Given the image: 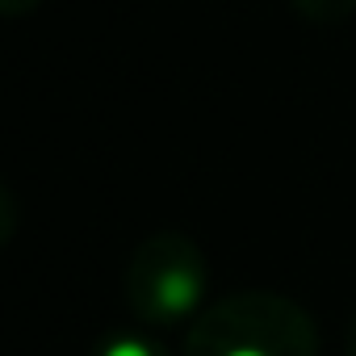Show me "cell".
Here are the masks:
<instances>
[{
	"instance_id": "6da1fadb",
	"label": "cell",
	"mask_w": 356,
	"mask_h": 356,
	"mask_svg": "<svg viewBox=\"0 0 356 356\" xmlns=\"http://www.w3.org/2000/svg\"><path fill=\"white\" fill-rule=\"evenodd\" d=\"M239 356H252V352H239Z\"/></svg>"
}]
</instances>
